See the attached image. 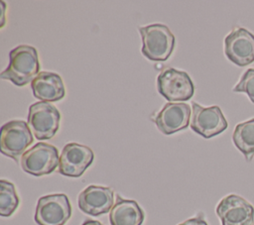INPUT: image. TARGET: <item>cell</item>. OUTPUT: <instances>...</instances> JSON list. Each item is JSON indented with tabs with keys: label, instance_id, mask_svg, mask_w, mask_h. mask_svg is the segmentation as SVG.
<instances>
[{
	"label": "cell",
	"instance_id": "6da1fadb",
	"mask_svg": "<svg viewBox=\"0 0 254 225\" xmlns=\"http://www.w3.org/2000/svg\"><path fill=\"white\" fill-rule=\"evenodd\" d=\"M37 50L28 45H21L9 54V64L0 74L2 79L12 81L17 86H24L40 73Z\"/></svg>",
	"mask_w": 254,
	"mask_h": 225
},
{
	"label": "cell",
	"instance_id": "7a4b0ae2",
	"mask_svg": "<svg viewBox=\"0 0 254 225\" xmlns=\"http://www.w3.org/2000/svg\"><path fill=\"white\" fill-rule=\"evenodd\" d=\"M142 54L154 61L167 60L172 55L176 39L170 29L163 24H151L140 27Z\"/></svg>",
	"mask_w": 254,
	"mask_h": 225
},
{
	"label": "cell",
	"instance_id": "3957f363",
	"mask_svg": "<svg viewBox=\"0 0 254 225\" xmlns=\"http://www.w3.org/2000/svg\"><path fill=\"white\" fill-rule=\"evenodd\" d=\"M157 88L170 102L190 100L194 92L193 82L190 75L174 67H167L157 77Z\"/></svg>",
	"mask_w": 254,
	"mask_h": 225
},
{
	"label": "cell",
	"instance_id": "277c9868",
	"mask_svg": "<svg viewBox=\"0 0 254 225\" xmlns=\"http://www.w3.org/2000/svg\"><path fill=\"white\" fill-rule=\"evenodd\" d=\"M60 163L59 151L53 145L40 142L26 151L20 160L22 169L35 176L53 172Z\"/></svg>",
	"mask_w": 254,
	"mask_h": 225
},
{
	"label": "cell",
	"instance_id": "5b68a950",
	"mask_svg": "<svg viewBox=\"0 0 254 225\" xmlns=\"http://www.w3.org/2000/svg\"><path fill=\"white\" fill-rule=\"evenodd\" d=\"M33 141L32 132L25 121L12 120L5 123L1 128V153L15 161H18L20 156L22 157Z\"/></svg>",
	"mask_w": 254,
	"mask_h": 225
},
{
	"label": "cell",
	"instance_id": "8992f818",
	"mask_svg": "<svg viewBox=\"0 0 254 225\" xmlns=\"http://www.w3.org/2000/svg\"><path fill=\"white\" fill-rule=\"evenodd\" d=\"M61 114L49 102H36L29 107L28 124L38 140L53 138L60 127Z\"/></svg>",
	"mask_w": 254,
	"mask_h": 225
},
{
	"label": "cell",
	"instance_id": "52a82bcc",
	"mask_svg": "<svg viewBox=\"0 0 254 225\" xmlns=\"http://www.w3.org/2000/svg\"><path fill=\"white\" fill-rule=\"evenodd\" d=\"M71 216V206L64 193L49 194L39 198L35 221L39 225H64Z\"/></svg>",
	"mask_w": 254,
	"mask_h": 225
},
{
	"label": "cell",
	"instance_id": "ba28073f",
	"mask_svg": "<svg viewBox=\"0 0 254 225\" xmlns=\"http://www.w3.org/2000/svg\"><path fill=\"white\" fill-rule=\"evenodd\" d=\"M228 123L218 106L203 107L195 102L191 104L190 128L205 139L222 133Z\"/></svg>",
	"mask_w": 254,
	"mask_h": 225
},
{
	"label": "cell",
	"instance_id": "9c48e42d",
	"mask_svg": "<svg viewBox=\"0 0 254 225\" xmlns=\"http://www.w3.org/2000/svg\"><path fill=\"white\" fill-rule=\"evenodd\" d=\"M224 54L238 66L254 62V35L245 28L233 29L224 39Z\"/></svg>",
	"mask_w": 254,
	"mask_h": 225
},
{
	"label": "cell",
	"instance_id": "30bf717a",
	"mask_svg": "<svg viewBox=\"0 0 254 225\" xmlns=\"http://www.w3.org/2000/svg\"><path fill=\"white\" fill-rule=\"evenodd\" d=\"M216 214L222 225H253L254 207L243 197L229 194L216 206Z\"/></svg>",
	"mask_w": 254,
	"mask_h": 225
},
{
	"label": "cell",
	"instance_id": "8fae6325",
	"mask_svg": "<svg viewBox=\"0 0 254 225\" xmlns=\"http://www.w3.org/2000/svg\"><path fill=\"white\" fill-rule=\"evenodd\" d=\"M94 154L92 150L77 143L66 144L60 156L59 171L69 177H79L92 164Z\"/></svg>",
	"mask_w": 254,
	"mask_h": 225
},
{
	"label": "cell",
	"instance_id": "7c38bea8",
	"mask_svg": "<svg viewBox=\"0 0 254 225\" xmlns=\"http://www.w3.org/2000/svg\"><path fill=\"white\" fill-rule=\"evenodd\" d=\"M190 107L183 102H169L154 118L157 128L165 135L186 129L190 125Z\"/></svg>",
	"mask_w": 254,
	"mask_h": 225
},
{
	"label": "cell",
	"instance_id": "4fadbf2b",
	"mask_svg": "<svg viewBox=\"0 0 254 225\" xmlns=\"http://www.w3.org/2000/svg\"><path fill=\"white\" fill-rule=\"evenodd\" d=\"M114 193L109 187L89 185L83 189L77 198L79 209L91 216L110 212L113 207Z\"/></svg>",
	"mask_w": 254,
	"mask_h": 225
},
{
	"label": "cell",
	"instance_id": "5bb4252c",
	"mask_svg": "<svg viewBox=\"0 0 254 225\" xmlns=\"http://www.w3.org/2000/svg\"><path fill=\"white\" fill-rule=\"evenodd\" d=\"M31 88L34 96L44 102H56L65 96L62 77L51 71H41L31 82Z\"/></svg>",
	"mask_w": 254,
	"mask_h": 225
},
{
	"label": "cell",
	"instance_id": "9a60e30c",
	"mask_svg": "<svg viewBox=\"0 0 254 225\" xmlns=\"http://www.w3.org/2000/svg\"><path fill=\"white\" fill-rule=\"evenodd\" d=\"M144 218V212L135 200L124 199L120 195H117L109 212L111 225H141Z\"/></svg>",
	"mask_w": 254,
	"mask_h": 225
},
{
	"label": "cell",
	"instance_id": "2e32d148",
	"mask_svg": "<svg viewBox=\"0 0 254 225\" xmlns=\"http://www.w3.org/2000/svg\"><path fill=\"white\" fill-rule=\"evenodd\" d=\"M232 141L235 147L244 155L247 161L254 157V118L236 125Z\"/></svg>",
	"mask_w": 254,
	"mask_h": 225
},
{
	"label": "cell",
	"instance_id": "e0dca14e",
	"mask_svg": "<svg viewBox=\"0 0 254 225\" xmlns=\"http://www.w3.org/2000/svg\"><path fill=\"white\" fill-rule=\"evenodd\" d=\"M19 206V197L12 182L0 180V215L3 217L11 216Z\"/></svg>",
	"mask_w": 254,
	"mask_h": 225
},
{
	"label": "cell",
	"instance_id": "ac0fdd59",
	"mask_svg": "<svg viewBox=\"0 0 254 225\" xmlns=\"http://www.w3.org/2000/svg\"><path fill=\"white\" fill-rule=\"evenodd\" d=\"M234 92L246 93L250 101L254 103V68H248L233 87Z\"/></svg>",
	"mask_w": 254,
	"mask_h": 225
},
{
	"label": "cell",
	"instance_id": "d6986e66",
	"mask_svg": "<svg viewBox=\"0 0 254 225\" xmlns=\"http://www.w3.org/2000/svg\"><path fill=\"white\" fill-rule=\"evenodd\" d=\"M179 225H207V223L200 217H194L188 219L183 223H180Z\"/></svg>",
	"mask_w": 254,
	"mask_h": 225
},
{
	"label": "cell",
	"instance_id": "ffe728a7",
	"mask_svg": "<svg viewBox=\"0 0 254 225\" xmlns=\"http://www.w3.org/2000/svg\"><path fill=\"white\" fill-rule=\"evenodd\" d=\"M81 225H103L96 220H85Z\"/></svg>",
	"mask_w": 254,
	"mask_h": 225
}]
</instances>
